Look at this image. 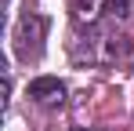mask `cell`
<instances>
[{"mask_svg": "<svg viewBox=\"0 0 134 131\" xmlns=\"http://www.w3.org/2000/svg\"><path fill=\"white\" fill-rule=\"evenodd\" d=\"M29 98H36V102H62L65 98V84L58 77H36V80H29Z\"/></svg>", "mask_w": 134, "mask_h": 131, "instance_id": "6da1fadb", "label": "cell"}, {"mask_svg": "<svg viewBox=\"0 0 134 131\" xmlns=\"http://www.w3.org/2000/svg\"><path fill=\"white\" fill-rule=\"evenodd\" d=\"M109 11L123 18V15H127V0H109Z\"/></svg>", "mask_w": 134, "mask_h": 131, "instance_id": "7a4b0ae2", "label": "cell"}]
</instances>
